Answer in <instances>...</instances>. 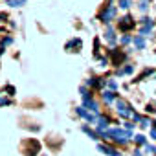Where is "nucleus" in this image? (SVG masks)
<instances>
[{"instance_id": "nucleus-1", "label": "nucleus", "mask_w": 156, "mask_h": 156, "mask_svg": "<svg viewBox=\"0 0 156 156\" xmlns=\"http://www.w3.org/2000/svg\"><path fill=\"white\" fill-rule=\"evenodd\" d=\"M114 17H116V6H114V4H108L107 9L101 13V17H99V18H101L103 22H110Z\"/></svg>"}, {"instance_id": "nucleus-2", "label": "nucleus", "mask_w": 156, "mask_h": 156, "mask_svg": "<svg viewBox=\"0 0 156 156\" xmlns=\"http://www.w3.org/2000/svg\"><path fill=\"white\" fill-rule=\"evenodd\" d=\"M132 28H134V20L129 15L123 17V18H119V29H121V31H129V29H132Z\"/></svg>"}, {"instance_id": "nucleus-3", "label": "nucleus", "mask_w": 156, "mask_h": 156, "mask_svg": "<svg viewBox=\"0 0 156 156\" xmlns=\"http://www.w3.org/2000/svg\"><path fill=\"white\" fill-rule=\"evenodd\" d=\"M116 107H118L119 116H123V118H132V110H129V107L123 101H118V103H116Z\"/></svg>"}, {"instance_id": "nucleus-4", "label": "nucleus", "mask_w": 156, "mask_h": 156, "mask_svg": "<svg viewBox=\"0 0 156 156\" xmlns=\"http://www.w3.org/2000/svg\"><path fill=\"white\" fill-rule=\"evenodd\" d=\"M97 149L101 151V153H105L107 156H121V153H118L116 149H112V147H108V145H97Z\"/></svg>"}, {"instance_id": "nucleus-5", "label": "nucleus", "mask_w": 156, "mask_h": 156, "mask_svg": "<svg viewBox=\"0 0 156 156\" xmlns=\"http://www.w3.org/2000/svg\"><path fill=\"white\" fill-rule=\"evenodd\" d=\"M84 107H87V108H90L92 112H99L97 103H95L94 99H90V97H84Z\"/></svg>"}, {"instance_id": "nucleus-6", "label": "nucleus", "mask_w": 156, "mask_h": 156, "mask_svg": "<svg viewBox=\"0 0 156 156\" xmlns=\"http://www.w3.org/2000/svg\"><path fill=\"white\" fill-rule=\"evenodd\" d=\"M134 46L138 50H143L145 46V41H143V35H138V37H134Z\"/></svg>"}, {"instance_id": "nucleus-7", "label": "nucleus", "mask_w": 156, "mask_h": 156, "mask_svg": "<svg viewBox=\"0 0 156 156\" xmlns=\"http://www.w3.org/2000/svg\"><path fill=\"white\" fill-rule=\"evenodd\" d=\"M116 95H118L116 92H103V99H105L107 103H112L114 99H116Z\"/></svg>"}, {"instance_id": "nucleus-8", "label": "nucleus", "mask_w": 156, "mask_h": 156, "mask_svg": "<svg viewBox=\"0 0 156 156\" xmlns=\"http://www.w3.org/2000/svg\"><path fill=\"white\" fill-rule=\"evenodd\" d=\"M105 37H107V41H108L110 44H114V42H116V37H114L112 28H107V33H105Z\"/></svg>"}, {"instance_id": "nucleus-9", "label": "nucleus", "mask_w": 156, "mask_h": 156, "mask_svg": "<svg viewBox=\"0 0 156 156\" xmlns=\"http://www.w3.org/2000/svg\"><path fill=\"white\" fill-rule=\"evenodd\" d=\"M123 59H125V55H123V53L114 52V64H116V66H119V63H121Z\"/></svg>"}, {"instance_id": "nucleus-10", "label": "nucleus", "mask_w": 156, "mask_h": 156, "mask_svg": "<svg viewBox=\"0 0 156 156\" xmlns=\"http://www.w3.org/2000/svg\"><path fill=\"white\" fill-rule=\"evenodd\" d=\"M7 4L13 6V7H18V6H22V4H26V0H7Z\"/></svg>"}, {"instance_id": "nucleus-11", "label": "nucleus", "mask_w": 156, "mask_h": 156, "mask_svg": "<svg viewBox=\"0 0 156 156\" xmlns=\"http://www.w3.org/2000/svg\"><path fill=\"white\" fill-rule=\"evenodd\" d=\"M83 130H84V132H87V134H88V136H90V138H92V140H97V134H95L94 130H90L88 127H83Z\"/></svg>"}, {"instance_id": "nucleus-12", "label": "nucleus", "mask_w": 156, "mask_h": 156, "mask_svg": "<svg viewBox=\"0 0 156 156\" xmlns=\"http://www.w3.org/2000/svg\"><path fill=\"white\" fill-rule=\"evenodd\" d=\"M119 7H121V9H127L129 6H130V0H119Z\"/></svg>"}, {"instance_id": "nucleus-13", "label": "nucleus", "mask_w": 156, "mask_h": 156, "mask_svg": "<svg viewBox=\"0 0 156 156\" xmlns=\"http://www.w3.org/2000/svg\"><path fill=\"white\" fill-rule=\"evenodd\" d=\"M77 114H79V116H83V118H88V114H90V112H87V110H84V107H79V108H77Z\"/></svg>"}, {"instance_id": "nucleus-14", "label": "nucleus", "mask_w": 156, "mask_h": 156, "mask_svg": "<svg viewBox=\"0 0 156 156\" xmlns=\"http://www.w3.org/2000/svg\"><path fill=\"white\" fill-rule=\"evenodd\" d=\"M130 72H132V66H125L123 70H118V74H119V75H123V74H130Z\"/></svg>"}, {"instance_id": "nucleus-15", "label": "nucleus", "mask_w": 156, "mask_h": 156, "mask_svg": "<svg viewBox=\"0 0 156 156\" xmlns=\"http://www.w3.org/2000/svg\"><path fill=\"white\" fill-rule=\"evenodd\" d=\"M136 142H138L140 145H143V143H145V136H142V134H138V136H136Z\"/></svg>"}, {"instance_id": "nucleus-16", "label": "nucleus", "mask_w": 156, "mask_h": 156, "mask_svg": "<svg viewBox=\"0 0 156 156\" xmlns=\"http://www.w3.org/2000/svg\"><path fill=\"white\" fill-rule=\"evenodd\" d=\"M147 0H142V2H140V9H142V11H145V9H147Z\"/></svg>"}, {"instance_id": "nucleus-17", "label": "nucleus", "mask_w": 156, "mask_h": 156, "mask_svg": "<svg viewBox=\"0 0 156 156\" xmlns=\"http://www.w3.org/2000/svg\"><path fill=\"white\" fill-rule=\"evenodd\" d=\"M151 26H145V28H142V35H147V33H151Z\"/></svg>"}, {"instance_id": "nucleus-18", "label": "nucleus", "mask_w": 156, "mask_h": 156, "mask_svg": "<svg viewBox=\"0 0 156 156\" xmlns=\"http://www.w3.org/2000/svg\"><path fill=\"white\" fill-rule=\"evenodd\" d=\"M145 149H147V153H151V154H153V153H156V149L153 147V145H147V147H145Z\"/></svg>"}, {"instance_id": "nucleus-19", "label": "nucleus", "mask_w": 156, "mask_h": 156, "mask_svg": "<svg viewBox=\"0 0 156 156\" xmlns=\"http://www.w3.org/2000/svg\"><path fill=\"white\" fill-rule=\"evenodd\" d=\"M121 42H123V44H127V42H130V37H123V39H121Z\"/></svg>"}, {"instance_id": "nucleus-20", "label": "nucleus", "mask_w": 156, "mask_h": 156, "mask_svg": "<svg viewBox=\"0 0 156 156\" xmlns=\"http://www.w3.org/2000/svg\"><path fill=\"white\" fill-rule=\"evenodd\" d=\"M151 136H153V138H156V129H153V130H151Z\"/></svg>"}, {"instance_id": "nucleus-21", "label": "nucleus", "mask_w": 156, "mask_h": 156, "mask_svg": "<svg viewBox=\"0 0 156 156\" xmlns=\"http://www.w3.org/2000/svg\"><path fill=\"white\" fill-rule=\"evenodd\" d=\"M134 156H142V154H140V151H134Z\"/></svg>"}]
</instances>
